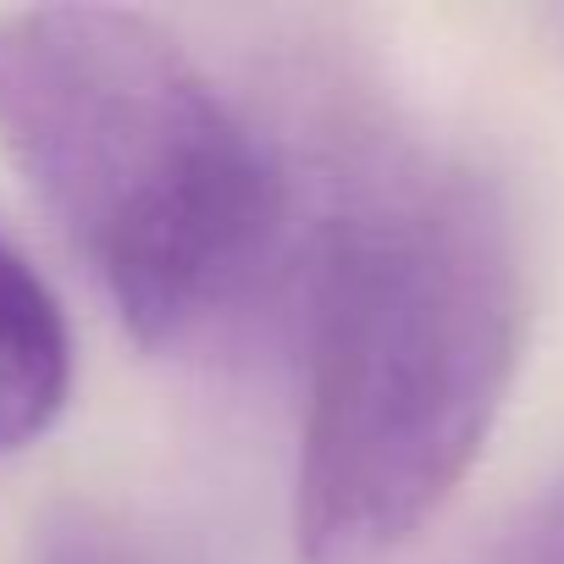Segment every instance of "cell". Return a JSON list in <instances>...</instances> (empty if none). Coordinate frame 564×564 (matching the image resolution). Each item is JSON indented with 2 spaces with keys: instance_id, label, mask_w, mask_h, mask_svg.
<instances>
[{
  "instance_id": "6da1fadb",
  "label": "cell",
  "mask_w": 564,
  "mask_h": 564,
  "mask_svg": "<svg viewBox=\"0 0 564 564\" xmlns=\"http://www.w3.org/2000/svg\"><path fill=\"white\" fill-rule=\"evenodd\" d=\"M503 188L410 161L327 221L294 465L300 564H382L470 476L525 349Z\"/></svg>"
},
{
  "instance_id": "7a4b0ae2",
  "label": "cell",
  "mask_w": 564,
  "mask_h": 564,
  "mask_svg": "<svg viewBox=\"0 0 564 564\" xmlns=\"http://www.w3.org/2000/svg\"><path fill=\"white\" fill-rule=\"evenodd\" d=\"M0 150L139 344L188 338L265 254L282 177L216 78L150 18H0Z\"/></svg>"
},
{
  "instance_id": "3957f363",
  "label": "cell",
  "mask_w": 564,
  "mask_h": 564,
  "mask_svg": "<svg viewBox=\"0 0 564 564\" xmlns=\"http://www.w3.org/2000/svg\"><path fill=\"white\" fill-rule=\"evenodd\" d=\"M73 393V333L51 282L0 243V454L56 426Z\"/></svg>"
},
{
  "instance_id": "277c9868",
  "label": "cell",
  "mask_w": 564,
  "mask_h": 564,
  "mask_svg": "<svg viewBox=\"0 0 564 564\" xmlns=\"http://www.w3.org/2000/svg\"><path fill=\"white\" fill-rule=\"evenodd\" d=\"M29 564H155L117 520L95 509H67L40 525Z\"/></svg>"
},
{
  "instance_id": "5b68a950",
  "label": "cell",
  "mask_w": 564,
  "mask_h": 564,
  "mask_svg": "<svg viewBox=\"0 0 564 564\" xmlns=\"http://www.w3.org/2000/svg\"><path fill=\"white\" fill-rule=\"evenodd\" d=\"M503 564H564V498L542 509L503 553Z\"/></svg>"
}]
</instances>
